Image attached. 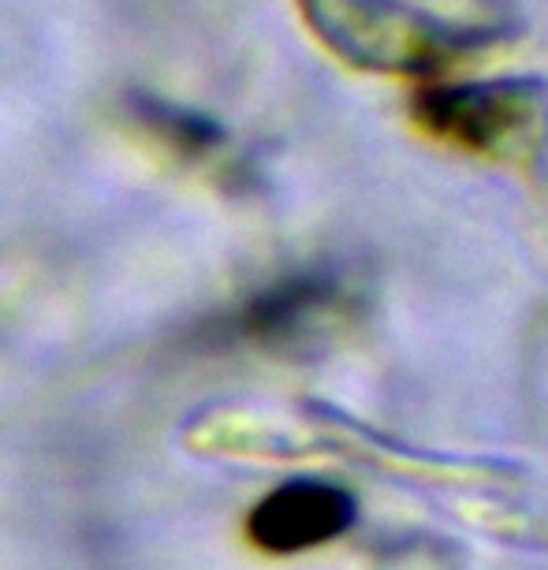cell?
I'll return each instance as SVG.
<instances>
[{
	"label": "cell",
	"mask_w": 548,
	"mask_h": 570,
	"mask_svg": "<svg viewBox=\"0 0 548 570\" xmlns=\"http://www.w3.org/2000/svg\"><path fill=\"white\" fill-rule=\"evenodd\" d=\"M354 503L325 481H292L257 503L246 519V537L268 556H295L329 544L348 530Z\"/></svg>",
	"instance_id": "obj_1"
}]
</instances>
